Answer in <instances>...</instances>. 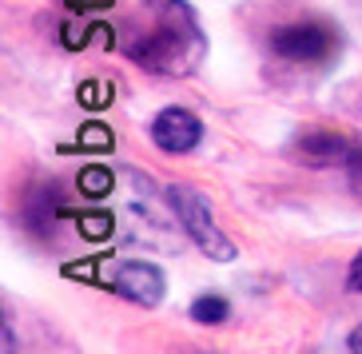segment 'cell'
Returning <instances> with one entry per match:
<instances>
[{
	"label": "cell",
	"instance_id": "6da1fadb",
	"mask_svg": "<svg viewBox=\"0 0 362 354\" xmlns=\"http://www.w3.org/2000/svg\"><path fill=\"white\" fill-rule=\"evenodd\" d=\"M151 24L128 44V56L156 76H192L207 56V36L187 0H148Z\"/></svg>",
	"mask_w": 362,
	"mask_h": 354
},
{
	"label": "cell",
	"instance_id": "7a4b0ae2",
	"mask_svg": "<svg viewBox=\"0 0 362 354\" xmlns=\"http://www.w3.org/2000/svg\"><path fill=\"white\" fill-rule=\"evenodd\" d=\"M168 207L175 211V219H180V227L187 231V239H192L207 259H215V263H231L235 259V243L223 235V227L215 223V211H211V203H207V195H203L199 187H192V183H171Z\"/></svg>",
	"mask_w": 362,
	"mask_h": 354
},
{
	"label": "cell",
	"instance_id": "3957f363",
	"mask_svg": "<svg viewBox=\"0 0 362 354\" xmlns=\"http://www.w3.org/2000/svg\"><path fill=\"white\" fill-rule=\"evenodd\" d=\"M339 28L327 20H295L271 33V52L287 64H327L339 56Z\"/></svg>",
	"mask_w": 362,
	"mask_h": 354
},
{
	"label": "cell",
	"instance_id": "277c9868",
	"mask_svg": "<svg viewBox=\"0 0 362 354\" xmlns=\"http://www.w3.org/2000/svg\"><path fill=\"white\" fill-rule=\"evenodd\" d=\"M148 136H151V143L160 151H168V155H187V151L199 148L203 124H199V116L187 112V107H163L160 116L151 119Z\"/></svg>",
	"mask_w": 362,
	"mask_h": 354
},
{
	"label": "cell",
	"instance_id": "5b68a950",
	"mask_svg": "<svg viewBox=\"0 0 362 354\" xmlns=\"http://www.w3.org/2000/svg\"><path fill=\"white\" fill-rule=\"evenodd\" d=\"M112 290H116L119 299L139 302V307H160L168 279H163V271L156 263H124L112 275Z\"/></svg>",
	"mask_w": 362,
	"mask_h": 354
},
{
	"label": "cell",
	"instance_id": "8992f818",
	"mask_svg": "<svg viewBox=\"0 0 362 354\" xmlns=\"http://www.w3.org/2000/svg\"><path fill=\"white\" fill-rule=\"evenodd\" d=\"M354 151V140H346L342 131L330 128H307L295 140V155L307 167H334V163H346V155Z\"/></svg>",
	"mask_w": 362,
	"mask_h": 354
},
{
	"label": "cell",
	"instance_id": "52a82bcc",
	"mask_svg": "<svg viewBox=\"0 0 362 354\" xmlns=\"http://www.w3.org/2000/svg\"><path fill=\"white\" fill-rule=\"evenodd\" d=\"M56 207H60V191H56V183H48V187H40V191L28 195V203H24V223L33 227L36 235L52 231Z\"/></svg>",
	"mask_w": 362,
	"mask_h": 354
},
{
	"label": "cell",
	"instance_id": "ba28073f",
	"mask_svg": "<svg viewBox=\"0 0 362 354\" xmlns=\"http://www.w3.org/2000/svg\"><path fill=\"white\" fill-rule=\"evenodd\" d=\"M192 319L203 322V326H219V322L231 319V302H227L223 295H199V299L192 302Z\"/></svg>",
	"mask_w": 362,
	"mask_h": 354
},
{
	"label": "cell",
	"instance_id": "9c48e42d",
	"mask_svg": "<svg viewBox=\"0 0 362 354\" xmlns=\"http://www.w3.org/2000/svg\"><path fill=\"white\" fill-rule=\"evenodd\" d=\"M112 187H116V175L107 167H84L80 172V195H88V199H104V195H112Z\"/></svg>",
	"mask_w": 362,
	"mask_h": 354
},
{
	"label": "cell",
	"instance_id": "30bf717a",
	"mask_svg": "<svg viewBox=\"0 0 362 354\" xmlns=\"http://www.w3.org/2000/svg\"><path fill=\"white\" fill-rule=\"evenodd\" d=\"M80 148L84 151H112V131L104 124H88V128H80Z\"/></svg>",
	"mask_w": 362,
	"mask_h": 354
},
{
	"label": "cell",
	"instance_id": "8fae6325",
	"mask_svg": "<svg viewBox=\"0 0 362 354\" xmlns=\"http://www.w3.org/2000/svg\"><path fill=\"white\" fill-rule=\"evenodd\" d=\"M342 167H346V183H351V191L362 199V143H354V151L346 155Z\"/></svg>",
	"mask_w": 362,
	"mask_h": 354
},
{
	"label": "cell",
	"instance_id": "7c38bea8",
	"mask_svg": "<svg viewBox=\"0 0 362 354\" xmlns=\"http://www.w3.org/2000/svg\"><path fill=\"white\" fill-rule=\"evenodd\" d=\"M346 287H351L354 295H362V251L351 259V271H346Z\"/></svg>",
	"mask_w": 362,
	"mask_h": 354
},
{
	"label": "cell",
	"instance_id": "4fadbf2b",
	"mask_svg": "<svg viewBox=\"0 0 362 354\" xmlns=\"http://www.w3.org/2000/svg\"><path fill=\"white\" fill-rule=\"evenodd\" d=\"M346 346H351L354 354H362V322H358V326L351 331V338H346Z\"/></svg>",
	"mask_w": 362,
	"mask_h": 354
}]
</instances>
